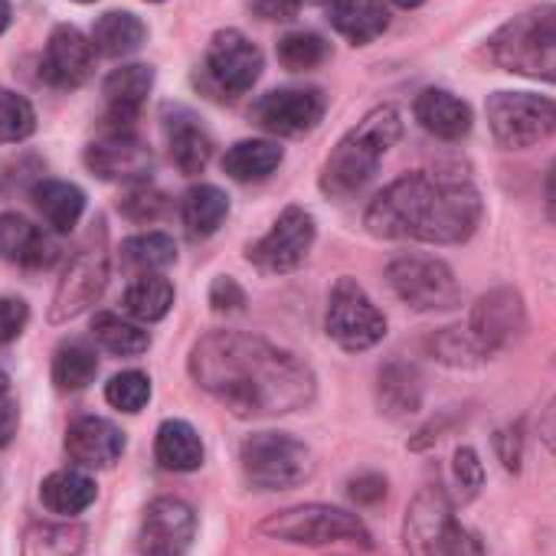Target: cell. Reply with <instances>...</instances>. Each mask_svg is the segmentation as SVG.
I'll return each mask as SVG.
<instances>
[{"label":"cell","instance_id":"1","mask_svg":"<svg viewBox=\"0 0 556 556\" xmlns=\"http://www.w3.org/2000/svg\"><path fill=\"white\" fill-rule=\"evenodd\" d=\"M193 380L232 416H286L315 400V374L292 351L255 334L213 331L190 351Z\"/></svg>","mask_w":556,"mask_h":556},{"label":"cell","instance_id":"2","mask_svg":"<svg viewBox=\"0 0 556 556\" xmlns=\"http://www.w3.org/2000/svg\"><path fill=\"white\" fill-rule=\"evenodd\" d=\"M377 239H416L435 245L465 242L481 223V197L458 174H406L374 197L364 216Z\"/></svg>","mask_w":556,"mask_h":556},{"label":"cell","instance_id":"3","mask_svg":"<svg viewBox=\"0 0 556 556\" xmlns=\"http://www.w3.org/2000/svg\"><path fill=\"white\" fill-rule=\"evenodd\" d=\"M403 135V118L393 105H380L364 122H357L331 151L321 170V190L328 197H351L357 193L380 167L387 151L400 141Z\"/></svg>","mask_w":556,"mask_h":556},{"label":"cell","instance_id":"4","mask_svg":"<svg viewBox=\"0 0 556 556\" xmlns=\"http://www.w3.org/2000/svg\"><path fill=\"white\" fill-rule=\"evenodd\" d=\"M488 53L504 73L556 83V8H536L507 21L488 40Z\"/></svg>","mask_w":556,"mask_h":556},{"label":"cell","instance_id":"5","mask_svg":"<svg viewBox=\"0 0 556 556\" xmlns=\"http://www.w3.org/2000/svg\"><path fill=\"white\" fill-rule=\"evenodd\" d=\"M403 540L413 556H484L478 536L455 520L452 501L439 484L422 488L409 504Z\"/></svg>","mask_w":556,"mask_h":556},{"label":"cell","instance_id":"6","mask_svg":"<svg viewBox=\"0 0 556 556\" xmlns=\"http://www.w3.org/2000/svg\"><path fill=\"white\" fill-rule=\"evenodd\" d=\"M242 471L252 488L262 491H286L312 478L315 458L305 442L289 432H255L242 442L239 452Z\"/></svg>","mask_w":556,"mask_h":556},{"label":"cell","instance_id":"7","mask_svg":"<svg viewBox=\"0 0 556 556\" xmlns=\"http://www.w3.org/2000/svg\"><path fill=\"white\" fill-rule=\"evenodd\" d=\"M258 533L286 543H305V546H325V543L370 546V530L364 527V520L331 504H299L282 514H271L268 520L258 523Z\"/></svg>","mask_w":556,"mask_h":556},{"label":"cell","instance_id":"8","mask_svg":"<svg viewBox=\"0 0 556 556\" xmlns=\"http://www.w3.org/2000/svg\"><path fill=\"white\" fill-rule=\"evenodd\" d=\"M105 286H109V245H105V229L99 223V229H92V236L73 252L60 278L50 305V321L63 325L79 318L86 308H92L102 299Z\"/></svg>","mask_w":556,"mask_h":556},{"label":"cell","instance_id":"9","mask_svg":"<svg viewBox=\"0 0 556 556\" xmlns=\"http://www.w3.org/2000/svg\"><path fill=\"white\" fill-rule=\"evenodd\" d=\"M484 112L494 141L507 151H523L556 135V102L533 92H494Z\"/></svg>","mask_w":556,"mask_h":556},{"label":"cell","instance_id":"10","mask_svg":"<svg viewBox=\"0 0 556 556\" xmlns=\"http://www.w3.org/2000/svg\"><path fill=\"white\" fill-rule=\"evenodd\" d=\"M387 282L396 292V299L413 312H448L462 299L455 271L435 255H396L387 265Z\"/></svg>","mask_w":556,"mask_h":556},{"label":"cell","instance_id":"11","mask_svg":"<svg viewBox=\"0 0 556 556\" xmlns=\"http://www.w3.org/2000/svg\"><path fill=\"white\" fill-rule=\"evenodd\" d=\"M328 338L351 354L370 351L387 338V318L357 278H338L328 302Z\"/></svg>","mask_w":556,"mask_h":556},{"label":"cell","instance_id":"12","mask_svg":"<svg viewBox=\"0 0 556 556\" xmlns=\"http://www.w3.org/2000/svg\"><path fill=\"white\" fill-rule=\"evenodd\" d=\"M262 76V50L239 30H219L203 56V83L219 99L245 96Z\"/></svg>","mask_w":556,"mask_h":556},{"label":"cell","instance_id":"13","mask_svg":"<svg viewBox=\"0 0 556 556\" xmlns=\"http://www.w3.org/2000/svg\"><path fill=\"white\" fill-rule=\"evenodd\" d=\"M315 216L302 206H289L255 245H249V262L262 275H286L305 262L315 245Z\"/></svg>","mask_w":556,"mask_h":556},{"label":"cell","instance_id":"14","mask_svg":"<svg viewBox=\"0 0 556 556\" xmlns=\"http://www.w3.org/2000/svg\"><path fill=\"white\" fill-rule=\"evenodd\" d=\"M481 351V357H494L504 351L520 331H523V299L517 289H491L481 295L471 308L468 328H465Z\"/></svg>","mask_w":556,"mask_h":556},{"label":"cell","instance_id":"15","mask_svg":"<svg viewBox=\"0 0 556 556\" xmlns=\"http://www.w3.org/2000/svg\"><path fill=\"white\" fill-rule=\"evenodd\" d=\"M328 99L321 89H275L252 105V122L271 135H305L325 118Z\"/></svg>","mask_w":556,"mask_h":556},{"label":"cell","instance_id":"16","mask_svg":"<svg viewBox=\"0 0 556 556\" xmlns=\"http://www.w3.org/2000/svg\"><path fill=\"white\" fill-rule=\"evenodd\" d=\"M86 164L96 177L112 184H144L151 177V148L131 131H109L86 148Z\"/></svg>","mask_w":556,"mask_h":556},{"label":"cell","instance_id":"17","mask_svg":"<svg viewBox=\"0 0 556 556\" xmlns=\"http://www.w3.org/2000/svg\"><path fill=\"white\" fill-rule=\"evenodd\" d=\"M197 530L193 507L180 497H157L148 504L141 520V553L144 556H184Z\"/></svg>","mask_w":556,"mask_h":556},{"label":"cell","instance_id":"18","mask_svg":"<svg viewBox=\"0 0 556 556\" xmlns=\"http://www.w3.org/2000/svg\"><path fill=\"white\" fill-rule=\"evenodd\" d=\"M96 66V47L76 27L63 24L50 34L40 76L56 89H79Z\"/></svg>","mask_w":556,"mask_h":556},{"label":"cell","instance_id":"19","mask_svg":"<svg viewBox=\"0 0 556 556\" xmlns=\"http://www.w3.org/2000/svg\"><path fill=\"white\" fill-rule=\"evenodd\" d=\"M66 452L79 468H112L125 452V432L102 416H83L66 429Z\"/></svg>","mask_w":556,"mask_h":556},{"label":"cell","instance_id":"20","mask_svg":"<svg viewBox=\"0 0 556 556\" xmlns=\"http://www.w3.org/2000/svg\"><path fill=\"white\" fill-rule=\"evenodd\" d=\"M151 86H154V70L141 63L122 66L105 79L102 96L109 105V131H131L151 96Z\"/></svg>","mask_w":556,"mask_h":556},{"label":"cell","instance_id":"21","mask_svg":"<svg viewBox=\"0 0 556 556\" xmlns=\"http://www.w3.org/2000/svg\"><path fill=\"white\" fill-rule=\"evenodd\" d=\"M56 242L43 226H34L30 219L8 213L0 216V255L24 265V268H47L56 262Z\"/></svg>","mask_w":556,"mask_h":556},{"label":"cell","instance_id":"22","mask_svg":"<svg viewBox=\"0 0 556 556\" xmlns=\"http://www.w3.org/2000/svg\"><path fill=\"white\" fill-rule=\"evenodd\" d=\"M325 11L331 27L354 47L374 43L390 27V11L383 0H328Z\"/></svg>","mask_w":556,"mask_h":556},{"label":"cell","instance_id":"23","mask_svg":"<svg viewBox=\"0 0 556 556\" xmlns=\"http://www.w3.org/2000/svg\"><path fill=\"white\" fill-rule=\"evenodd\" d=\"M413 112H416V122L442 141H462L471 131L468 102H462L458 96H452L445 89H426L416 99Z\"/></svg>","mask_w":556,"mask_h":556},{"label":"cell","instance_id":"24","mask_svg":"<svg viewBox=\"0 0 556 556\" xmlns=\"http://www.w3.org/2000/svg\"><path fill=\"white\" fill-rule=\"evenodd\" d=\"M377 403L390 419H406L422 406V377L413 364L393 361L377 377Z\"/></svg>","mask_w":556,"mask_h":556},{"label":"cell","instance_id":"25","mask_svg":"<svg viewBox=\"0 0 556 556\" xmlns=\"http://www.w3.org/2000/svg\"><path fill=\"white\" fill-rule=\"evenodd\" d=\"M154 458L167 471H197L203 465V442L184 419H167L154 439Z\"/></svg>","mask_w":556,"mask_h":556},{"label":"cell","instance_id":"26","mask_svg":"<svg viewBox=\"0 0 556 556\" xmlns=\"http://www.w3.org/2000/svg\"><path fill=\"white\" fill-rule=\"evenodd\" d=\"M34 203L53 232H73L86 213V193L66 180H43L34 190Z\"/></svg>","mask_w":556,"mask_h":556},{"label":"cell","instance_id":"27","mask_svg":"<svg viewBox=\"0 0 556 556\" xmlns=\"http://www.w3.org/2000/svg\"><path fill=\"white\" fill-rule=\"evenodd\" d=\"M40 501L47 510L63 514V517H76L83 514L92 501H96V481L86 471L76 468H63L53 471L43 484H40Z\"/></svg>","mask_w":556,"mask_h":556},{"label":"cell","instance_id":"28","mask_svg":"<svg viewBox=\"0 0 556 556\" xmlns=\"http://www.w3.org/2000/svg\"><path fill=\"white\" fill-rule=\"evenodd\" d=\"M144 37H148L144 24L128 11H109L92 27V47H96V53H102L109 60H122V56L138 53Z\"/></svg>","mask_w":556,"mask_h":556},{"label":"cell","instance_id":"29","mask_svg":"<svg viewBox=\"0 0 556 556\" xmlns=\"http://www.w3.org/2000/svg\"><path fill=\"white\" fill-rule=\"evenodd\" d=\"M229 213V197L213 187V184H200V187H190L180 200V219L190 232V239H206L213 236L223 219Z\"/></svg>","mask_w":556,"mask_h":556},{"label":"cell","instance_id":"30","mask_svg":"<svg viewBox=\"0 0 556 556\" xmlns=\"http://www.w3.org/2000/svg\"><path fill=\"white\" fill-rule=\"evenodd\" d=\"M278 164H282V148L275 141H255V138L232 144L223 157V170L239 184L265 180L278 170Z\"/></svg>","mask_w":556,"mask_h":556},{"label":"cell","instance_id":"31","mask_svg":"<svg viewBox=\"0 0 556 556\" xmlns=\"http://www.w3.org/2000/svg\"><path fill=\"white\" fill-rule=\"evenodd\" d=\"M174 308V286L157 271H144L125 289V312L135 321H161Z\"/></svg>","mask_w":556,"mask_h":556},{"label":"cell","instance_id":"32","mask_svg":"<svg viewBox=\"0 0 556 556\" xmlns=\"http://www.w3.org/2000/svg\"><path fill=\"white\" fill-rule=\"evenodd\" d=\"M99 374V357L89 344L83 341H70L56 351L53 357V383L63 393H76L86 390Z\"/></svg>","mask_w":556,"mask_h":556},{"label":"cell","instance_id":"33","mask_svg":"<svg viewBox=\"0 0 556 556\" xmlns=\"http://www.w3.org/2000/svg\"><path fill=\"white\" fill-rule=\"evenodd\" d=\"M92 338L115 357H138L151 348V338L141 325L128 321V318H118V315H96L92 321Z\"/></svg>","mask_w":556,"mask_h":556},{"label":"cell","instance_id":"34","mask_svg":"<svg viewBox=\"0 0 556 556\" xmlns=\"http://www.w3.org/2000/svg\"><path fill=\"white\" fill-rule=\"evenodd\" d=\"M177 258V245L167 232H141L122 242V262L135 271H161L167 265H174Z\"/></svg>","mask_w":556,"mask_h":556},{"label":"cell","instance_id":"35","mask_svg":"<svg viewBox=\"0 0 556 556\" xmlns=\"http://www.w3.org/2000/svg\"><path fill=\"white\" fill-rule=\"evenodd\" d=\"M210 154H213V144L206 138V131L197 128L190 118L177 122L170 128V161L180 174H187V177L200 174L210 164Z\"/></svg>","mask_w":556,"mask_h":556},{"label":"cell","instance_id":"36","mask_svg":"<svg viewBox=\"0 0 556 556\" xmlns=\"http://www.w3.org/2000/svg\"><path fill=\"white\" fill-rule=\"evenodd\" d=\"M328 43L318 37V34H308V30H299V34H289L282 43H278V63H282L289 73H308V70H318L325 60H328Z\"/></svg>","mask_w":556,"mask_h":556},{"label":"cell","instance_id":"37","mask_svg":"<svg viewBox=\"0 0 556 556\" xmlns=\"http://www.w3.org/2000/svg\"><path fill=\"white\" fill-rule=\"evenodd\" d=\"M34 131H37L34 105L11 89H0V144H17Z\"/></svg>","mask_w":556,"mask_h":556},{"label":"cell","instance_id":"38","mask_svg":"<svg viewBox=\"0 0 556 556\" xmlns=\"http://www.w3.org/2000/svg\"><path fill=\"white\" fill-rule=\"evenodd\" d=\"M105 400L115 409H122V413H141L148 406V400H151V380H148V374L125 370V374L112 377L109 387H105Z\"/></svg>","mask_w":556,"mask_h":556},{"label":"cell","instance_id":"39","mask_svg":"<svg viewBox=\"0 0 556 556\" xmlns=\"http://www.w3.org/2000/svg\"><path fill=\"white\" fill-rule=\"evenodd\" d=\"M429 348H432V354H435L442 364H452V367H475V364L484 361L481 351L475 348L471 334L462 331V328H445L442 334H435V338L429 341Z\"/></svg>","mask_w":556,"mask_h":556},{"label":"cell","instance_id":"40","mask_svg":"<svg viewBox=\"0 0 556 556\" xmlns=\"http://www.w3.org/2000/svg\"><path fill=\"white\" fill-rule=\"evenodd\" d=\"M452 481H455V494H458L462 504L478 497V491L484 488V465H481L475 448H468V445L455 448V455H452Z\"/></svg>","mask_w":556,"mask_h":556},{"label":"cell","instance_id":"41","mask_svg":"<svg viewBox=\"0 0 556 556\" xmlns=\"http://www.w3.org/2000/svg\"><path fill=\"white\" fill-rule=\"evenodd\" d=\"M122 213L128 219H135V223H154V219H161L167 213V200L161 193L141 187V190H135V193H128L122 200Z\"/></svg>","mask_w":556,"mask_h":556},{"label":"cell","instance_id":"42","mask_svg":"<svg viewBox=\"0 0 556 556\" xmlns=\"http://www.w3.org/2000/svg\"><path fill=\"white\" fill-rule=\"evenodd\" d=\"M30 321V308L21 299H0V348L17 341Z\"/></svg>","mask_w":556,"mask_h":556},{"label":"cell","instance_id":"43","mask_svg":"<svg viewBox=\"0 0 556 556\" xmlns=\"http://www.w3.org/2000/svg\"><path fill=\"white\" fill-rule=\"evenodd\" d=\"M494 452L497 458L504 462L507 471H520V462H523V426L514 422V426H504L497 435H494Z\"/></svg>","mask_w":556,"mask_h":556},{"label":"cell","instance_id":"44","mask_svg":"<svg viewBox=\"0 0 556 556\" xmlns=\"http://www.w3.org/2000/svg\"><path fill=\"white\" fill-rule=\"evenodd\" d=\"M348 494L354 504L361 507H374L387 497V478L377 475V471H367V475H357L351 484H348Z\"/></svg>","mask_w":556,"mask_h":556},{"label":"cell","instance_id":"45","mask_svg":"<svg viewBox=\"0 0 556 556\" xmlns=\"http://www.w3.org/2000/svg\"><path fill=\"white\" fill-rule=\"evenodd\" d=\"M210 305L216 308V312H242V305H245V292L232 282V278H216L213 282V289H210Z\"/></svg>","mask_w":556,"mask_h":556},{"label":"cell","instance_id":"46","mask_svg":"<svg viewBox=\"0 0 556 556\" xmlns=\"http://www.w3.org/2000/svg\"><path fill=\"white\" fill-rule=\"evenodd\" d=\"M305 8V0H252V11L262 21H292Z\"/></svg>","mask_w":556,"mask_h":556},{"label":"cell","instance_id":"47","mask_svg":"<svg viewBox=\"0 0 556 556\" xmlns=\"http://www.w3.org/2000/svg\"><path fill=\"white\" fill-rule=\"evenodd\" d=\"M17 426H21V409L14 400L0 396V448L11 445V439L17 435Z\"/></svg>","mask_w":556,"mask_h":556},{"label":"cell","instance_id":"48","mask_svg":"<svg viewBox=\"0 0 556 556\" xmlns=\"http://www.w3.org/2000/svg\"><path fill=\"white\" fill-rule=\"evenodd\" d=\"M540 439L543 445L549 448V455L556 458V396L549 400V406L543 409V419H540Z\"/></svg>","mask_w":556,"mask_h":556},{"label":"cell","instance_id":"49","mask_svg":"<svg viewBox=\"0 0 556 556\" xmlns=\"http://www.w3.org/2000/svg\"><path fill=\"white\" fill-rule=\"evenodd\" d=\"M543 206H546V216L556 223V161L549 164V170L543 177Z\"/></svg>","mask_w":556,"mask_h":556},{"label":"cell","instance_id":"50","mask_svg":"<svg viewBox=\"0 0 556 556\" xmlns=\"http://www.w3.org/2000/svg\"><path fill=\"white\" fill-rule=\"evenodd\" d=\"M11 17H14V11H11V0H0V34H4V30L11 27Z\"/></svg>","mask_w":556,"mask_h":556},{"label":"cell","instance_id":"51","mask_svg":"<svg viewBox=\"0 0 556 556\" xmlns=\"http://www.w3.org/2000/svg\"><path fill=\"white\" fill-rule=\"evenodd\" d=\"M390 4H396V8H403V11H409V8H419V4H426V0H390Z\"/></svg>","mask_w":556,"mask_h":556},{"label":"cell","instance_id":"52","mask_svg":"<svg viewBox=\"0 0 556 556\" xmlns=\"http://www.w3.org/2000/svg\"><path fill=\"white\" fill-rule=\"evenodd\" d=\"M8 383H11V380H8V374L0 370V396H8Z\"/></svg>","mask_w":556,"mask_h":556},{"label":"cell","instance_id":"53","mask_svg":"<svg viewBox=\"0 0 556 556\" xmlns=\"http://www.w3.org/2000/svg\"><path fill=\"white\" fill-rule=\"evenodd\" d=\"M79 4H92V0H79Z\"/></svg>","mask_w":556,"mask_h":556},{"label":"cell","instance_id":"54","mask_svg":"<svg viewBox=\"0 0 556 556\" xmlns=\"http://www.w3.org/2000/svg\"><path fill=\"white\" fill-rule=\"evenodd\" d=\"M151 4H157V0H151Z\"/></svg>","mask_w":556,"mask_h":556}]
</instances>
